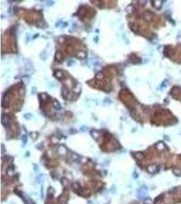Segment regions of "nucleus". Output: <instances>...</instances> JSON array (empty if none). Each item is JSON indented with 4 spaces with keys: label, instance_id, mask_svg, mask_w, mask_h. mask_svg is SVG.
Returning <instances> with one entry per match:
<instances>
[{
    "label": "nucleus",
    "instance_id": "obj_2",
    "mask_svg": "<svg viewBox=\"0 0 181 204\" xmlns=\"http://www.w3.org/2000/svg\"><path fill=\"white\" fill-rule=\"evenodd\" d=\"M95 14L96 11L93 8L89 6H86L79 10L77 15L82 20H90L92 18H93Z\"/></svg>",
    "mask_w": 181,
    "mask_h": 204
},
{
    "label": "nucleus",
    "instance_id": "obj_1",
    "mask_svg": "<svg viewBox=\"0 0 181 204\" xmlns=\"http://www.w3.org/2000/svg\"><path fill=\"white\" fill-rule=\"evenodd\" d=\"M21 15L24 20H25L28 23H35L41 20V14H39L37 12L29 10L22 12Z\"/></svg>",
    "mask_w": 181,
    "mask_h": 204
}]
</instances>
